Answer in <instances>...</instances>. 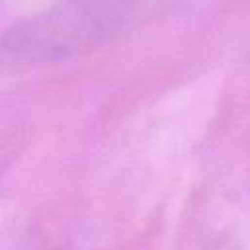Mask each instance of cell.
<instances>
[{
  "label": "cell",
  "mask_w": 250,
  "mask_h": 250,
  "mask_svg": "<svg viewBox=\"0 0 250 250\" xmlns=\"http://www.w3.org/2000/svg\"><path fill=\"white\" fill-rule=\"evenodd\" d=\"M111 16L107 6L66 4L33 18L16 29L14 47L33 53H64L104 31L102 21Z\"/></svg>",
  "instance_id": "obj_1"
}]
</instances>
